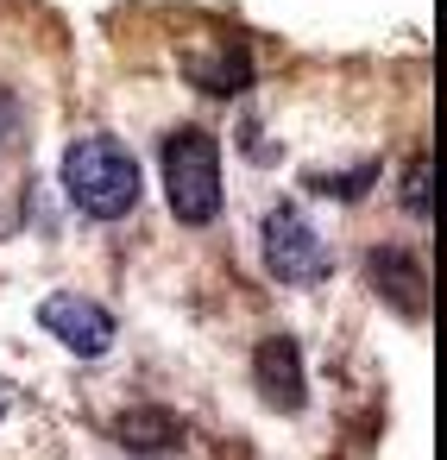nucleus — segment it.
<instances>
[{"instance_id": "3", "label": "nucleus", "mask_w": 447, "mask_h": 460, "mask_svg": "<svg viewBox=\"0 0 447 460\" xmlns=\"http://www.w3.org/2000/svg\"><path fill=\"white\" fill-rule=\"evenodd\" d=\"M265 265L284 284H321L328 278V246L315 240V227L296 208H271L265 215Z\"/></svg>"}, {"instance_id": "9", "label": "nucleus", "mask_w": 447, "mask_h": 460, "mask_svg": "<svg viewBox=\"0 0 447 460\" xmlns=\"http://www.w3.org/2000/svg\"><path fill=\"white\" fill-rule=\"evenodd\" d=\"M0 410H7V385H0Z\"/></svg>"}, {"instance_id": "5", "label": "nucleus", "mask_w": 447, "mask_h": 460, "mask_svg": "<svg viewBox=\"0 0 447 460\" xmlns=\"http://www.w3.org/2000/svg\"><path fill=\"white\" fill-rule=\"evenodd\" d=\"M252 372H259V397H265L271 410H296V403H302V353H296V341H290V334L259 341Z\"/></svg>"}, {"instance_id": "8", "label": "nucleus", "mask_w": 447, "mask_h": 460, "mask_svg": "<svg viewBox=\"0 0 447 460\" xmlns=\"http://www.w3.org/2000/svg\"><path fill=\"white\" fill-rule=\"evenodd\" d=\"M403 208H409V221H428V164H422V158H416L409 177H403Z\"/></svg>"}, {"instance_id": "4", "label": "nucleus", "mask_w": 447, "mask_h": 460, "mask_svg": "<svg viewBox=\"0 0 447 460\" xmlns=\"http://www.w3.org/2000/svg\"><path fill=\"white\" fill-rule=\"evenodd\" d=\"M39 322H45V334H57V341H64L70 353H83V359H95V353L114 347V315H108L101 303H89V296L57 290V296L39 303Z\"/></svg>"}, {"instance_id": "6", "label": "nucleus", "mask_w": 447, "mask_h": 460, "mask_svg": "<svg viewBox=\"0 0 447 460\" xmlns=\"http://www.w3.org/2000/svg\"><path fill=\"white\" fill-rule=\"evenodd\" d=\"M246 76H252V70H246V51H240V45H227L221 58H202V51L189 58V83L208 89V95H233V89H246Z\"/></svg>"}, {"instance_id": "2", "label": "nucleus", "mask_w": 447, "mask_h": 460, "mask_svg": "<svg viewBox=\"0 0 447 460\" xmlns=\"http://www.w3.org/2000/svg\"><path fill=\"white\" fill-rule=\"evenodd\" d=\"M164 196L177 221L202 227L221 215V152L208 133H171L164 139Z\"/></svg>"}, {"instance_id": "1", "label": "nucleus", "mask_w": 447, "mask_h": 460, "mask_svg": "<svg viewBox=\"0 0 447 460\" xmlns=\"http://www.w3.org/2000/svg\"><path fill=\"white\" fill-rule=\"evenodd\" d=\"M64 190H70V202H76L83 215L114 221V215H133V208H139V164H133V152H127L120 139L89 133V139H76L70 158H64Z\"/></svg>"}, {"instance_id": "7", "label": "nucleus", "mask_w": 447, "mask_h": 460, "mask_svg": "<svg viewBox=\"0 0 447 460\" xmlns=\"http://www.w3.org/2000/svg\"><path fill=\"white\" fill-rule=\"evenodd\" d=\"M120 441L127 447H171L177 441V422L164 410H133V416H120Z\"/></svg>"}]
</instances>
